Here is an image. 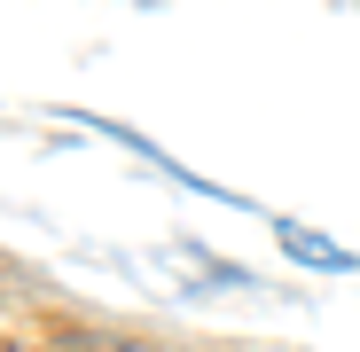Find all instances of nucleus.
<instances>
[{"instance_id":"obj_1","label":"nucleus","mask_w":360,"mask_h":352,"mask_svg":"<svg viewBox=\"0 0 360 352\" xmlns=\"http://www.w3.org/2000/svg\"><path fill=\"white\" fill-rule=\"evenodd\" d=\"M282 243H290L297 259H321V266H352V251H337L329 235H306V227H282Z\"/></svg>"}]
</instances>
